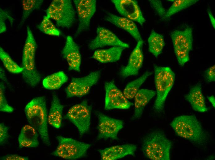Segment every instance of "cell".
Here are the masks:
<instances>
[{"mask_svg": "<svg viewBox=\"0 0 215 160\" xmlns=\"http://www.w3.org/2000/svg\"><path fill=\"white\" fill-rule=\"evenodd\" d=\"M100 74V70H96L84 77L72 78L65 90L66 97H82L87 94L91 88L97 83Z\"/></svg>", "mask_w": 215, "mask_h": 160, "instance_id": "obj_10", "label": "cell"}, {"mask_svg": "<svg viewBox=\"0 0 215 160\" xmlns=\"http://www.w3.org/2000/svg\"><path fill=\"white\" fill-rule=\"evenodd\" d=\"M78 19V25L74 38L89 29L91 20L96 10L95 0H74Z\"/></svg>", "mask_w": 215, "mask_h": 160, "instance_id": "obj_13", "label": "cell"}, {"mask_svg": "<svg viewBox=\"0 0 215 160\" xmlns=\"http://www.w3.org/2000/svg\"><path fill=\"white\" fill-rule=\"evenodd\" d=\"M104 19L130 34L137 42L143 40L137 25L134 22L123 17L106 11Z\"/></svg>", "mask_w": 215, "mask_h": 160, "instance_id": "obj_19", "label": "cell"}, {"mask_svg": "<svg viewBox=\"0 0 215 160\" xmlns=\"http://www.w3.org/2000/svg\"><path fill=\"white\" fill-rule=\"evenodd\" d=\"M9 20L11 26L13 24L14 19L11 16L9 13L2 9H0V33L2 34L6 31V27L5 21Z\"/></svg>", "mask_w": 215, "mask_h": 160, "instance_id": "obj_33", "label": "cell"}, {"mask_svg": "<svg viewBox=\"0 0 215 160\" xmlns=\"http://www.w3.org/2000/svg\"><path fill=\"white\" fill-rule=\"evenodd\" d=\"M198 0H175L167 11L163 19L168 18L175 14L196 4Z\"/></svg>", "mask_w": 215, "mask_h": 160, "instance_id": "obj_30", "label": "cell"}, {"mask_svg": "<svg viewBox=\"0 0 215 160\" xmlns=\"http://www.w3.org/2000/svg\"><path fill=\"white\" fill-rule=\"evenodd\" d=\"M171 142L164 133L155 131L148 134L142 143V150L146 157L152 160H170Z\"/></svg>", "mask_w": 215, "mask_h": 160, "instance_id": "obj_4", "label": "cell"}, {"mask_svg": "<svg viewBox=\"0 0 215 160\" xmlns=\"http://www.w3.org/2000/svg\"><path fill=\"white\" fill-rule=\"evenodd\" d=\"M125 48L119 46H113L107 49L95 50L92 56L93 58L101 63L113 62L120 59Z\"/></svg>", "mask_w": 215, "mask_h": 160, "instance_id": "obj_24", "label": "cell"}, {"mask_svg": "<svg viewBox=\"0 0 215 160\" xmlns=\"http://www.w3.org/2000/svg\"><path fill=\"white\" fill-rule=\"evenodd\" d=\"M154 80L156 88V99L154 105V110L162 112L169 93L175 79V74L170 67L154 65Z\"/></svg>", "mask_w": 215, "mask_h": 160, "instance_id": "obj_5", "label": "cell"}, {"mask_svg": "<svg viewBox=\"0 0 215 160\" xmlns=\"http://www.w3.org/2000/svg\"><path fill=\"white\" fill-rule=\"evenodd\" d=\"M170 125L177 136L195 144L203 145L207 141V134L195 115L178 116L173 119Z\"/></svg>", "mask_w": 215, "mask_h": 160, "instance_id": "obj_2", "label": "cell"}, {"mask_svg": "<svg viewBox=\"0 0 215 160\" xmlns=\"http://www.w3.org/2000/svg\"><path fill=\"white\" fill-rule=\"evenodd\" d=\"M147 41L149 51L157 58L162 52L165 45L163 36L152 30Z\"/></svg>", "mask_w": 215, "mask_h": 160, "instance_id": "obj_26", "label": "cell"}, {"mask_svg": "<svg viewBox=\"0 0 215 160\" xmlns=\"http://www.w3.org/2000/svg\"><path fill=\"white\" fill-rule=\"evenodd\" d=\"M5 87L3 82L0 83V111L11 113L14 109L8 104L5 95Z\"/></svg>", "mask_w": 215, "mask_h": 160, "instance_id": "obj_32", "label": "cell"}, {"mask_svg": "<svg viewBox=\"0 0 215 160\" xmlns=\"http://www.w3.org/2000/svg\"><path fill=\"white\" fill-rule=\"evenodd\" d=\"M37 130L30 125L23 127L18 138L19 147L34 148L39 145V134Z\"/></svg>", "mask_w": 215, "mask_h": 160, "instance_id": "obj_22", "label": "cell"}, {"mask_svg": "<svg viewBox=\"0 0 215 160\" xmlns=\"http://www.w3.org/2000/svg\"><path fill=\"white\" fill-rule=\"evenodd\" d=\"M118 12L125 17L142 26L146 20L137 1L135 0H112Z\"/></svg>", "mask_w": 215, "mask_h": 160, "instance_id": "obj_15", "label": "cell"}, {"mask_svg": "<svg viewBox=\"0 0 215 160\" xmlns=\"http://www.w3.org/2000/svg\"><path fill=\"white\" fill-rule=\"evenodd\" d=\"M43 0H23L22 1V14L18 28L22 27L31 13L35 10L38 9L42 4Z\"/></svg>", "mask_w": 215, "mask_h": 160, "instance_id": "obj_28", "label": "cell"}, {"mask_svg": "<svg viewBox=\"0 0 215 160\" xmlns=\"http://www.w3.org/2000/svg\"><path fill=\"white\" fill-rule=\"evenodd\" d=\"M58 145L51 153L53 156L68 160H74L86 156L91 145L61 135L57 136Z\"/></svg>", "mask_w": 215, "mask_h": 160, "instance_id": "obj_7", "label": "cell"}, {"mask_svg": "<svg viewBox=\"0 0 215 160\" xmlns=\"http://www.w3.org/2000/svg\"><path fill=\"white\" fill-rule=\"evenodd\" d=\"M9 128L3 123L0 124V143L2 145L9 138L8 131Z\"/></svg>", "mask_w": 215, "mask_h": 160, "instance_id": "obj_36", "label": "cell"}, {"mask_svg": "<svg viewBox=\"0 0 215 160\" xmlns=\"http://www.w3.org/2000/svg\"><path fill=\"white\" fill-rule=\"evenodd\" d=\"M0 78L3 82L7 83L8 80L5 72L3 69L1 67L0 68Z\"/></svg>", "mask_w": 215, "mask_h": 160, "instance_id": "obj_39", "label": "cell"}, {"mask_svg": "<svg viewBox=\"0 0 215 160\" xmlns=\"http://www.w3.org/2000/svg\"><path fill=\"white\" fill-rule=\"evenodd\" d=\"M0 58L4 67L11 73L19 74L22 73L23 68L15 62L10 55L1 46Z\"/></svg>", "mask_w": 215, "mask_h": 160, "instance_id": "obj_29", "label": "cell"}, {"mask_svg": "<svg viewBox=\"0 0 215 160\" xmlns=\"http://www.w3.org/2000/svg\"><path fill=\"white\" fill-rule=\"evenodd\" d=\"M152 74V72L147 71L138 78L129 82L123 92L126 98L128 100L134 98L140 87Z\"/></svg>", "mask_w": 215, "mask_h": 160, "instance_id": "obj_27", "label": "cell"}, {"mask_svg": "<svg viewBox=\"0 0 215 160\" xmlns=\"http://www.w3.org/2000/svg\"><path fill=\"white\" fill-rule=\"evenodd\" d=\"M155 95V91L153 90L147 89L139 90L134 98V110L133 119L141 117L146 106Z\"/></svg>", "mask_w": 215, "mask_h": 160, "instance_id": "obj_21", "label": "cell"}, {"mask_svg": "<svg viewBox=\"0 0 215 160\" xmlns=\"http://www.w3.org/2000/svg\"><path fill=\"white\" fill-rule=\"evenodd\" d=\"M26 29L27 37L23 51L22 67L23 70L22 76L27 84L34 87L39 83L42 77L36 64L37 44L29 26H27Z\"/></svg>", "mask_w": 215, "mask_h": 160, "instance_id": "obj_3", "label": "cell"}, {"mask_svg": "<svg viewBox=\"0 0 215 160\" xmlns=\"http://www.w3.org/2000/svg\"><path fill=\"white\" fill-rule=\"evenodd\" d=\"M137 146L133 144L117 145L98 150L101 160H116L128 155L135 156Z\"/></svg>", "mask_w": 215, "mask_h": 160, "instance_id": "obj_18", "label": "cell"}, {"mask_svg": "<svg viewBox=\"0 0 215 160\" xmlns=\"http://www.w3.org/2000/svg\"><path fill=\"white\" fill-rule=\"evenodd\" d=\"M61 54L68 64L69 71L80 72L82 57L80 48L72 36L67 37Z\"/></svg>", "mask_w": 215, "mask_h": 160, "instance_id": "obj_17", "label": "cell"}, {"mask_svg": "<svg viewBox=\"0 0 215 160\" xmlns=\"http://www.w3.org/2000/svg\"><path fill=\"white\" fill-rule=\"evenodd\" d=\"M64 107L61 103L57 95L53 94L48 114V124L55 128L59 129L61 126Z\"/></svg>", "mask_w": 215, "mask_h": 160, "instance_id": "obj_23", "label": "cell"}, {"mask_svg": "<svg viewBox=\"0 0 215 160\" xmlns=\"http://www.w3.org/2000/svg\"><path fill=\"white\" fill-rule=\"evenodd\" d=\"M96 32V36L88 44L89 48L91 50L107 46H119L125 48L129 47V45L122 41L108 29L99 26Z\"/></svg>", "mask_w": 215, "mask_h": 160, "instance_id": "obj_14", "label": "cell"}, {"mask_svg": "<svg viewBox=\"0 0 215 160\" xmlns=\"http://www.w3.org/2000/svg\"><path fill=\"white\" fill-rule=\"evenodd\" d=\"M68 79V77L65 72L60 71L45 77L42 81V85L46 89L58 90L67 82Z\"/></svg>", "mask_w": 215, "mask_h": 160, "instance_id": "obj_25", "label": "cell"}, {"mask_svg": "<svg viewBox=\"0 0 215 160\" xmlns=\"http://www.w3.org/2000/svg\"><path fill=\"white\" fill-rule=\"evenodd\" d=\"M207 13L209 17L211 24L213 27L215 28V19L210 9L209 8L207 9Z\"/></svg>", "mask_w": 215, "mask_h": 160, "instance_id": "obj_38", "label": "cell"}, {"mask_svg": "<svg viewBox=\"0 0 215 160\" xmlns=\"http://www.w3.org/2000/svg\"><path fill=\"white\" fill-rule=\"evenodd\" d=\"M204 77L207 82L210 83L215 81V66L213 65L204 72Z\"/></svg>", "mask_w": 215, "mask_h": 160, "instance_id": "obj_35", "label": "cell"}, {"mask_svg": "<svg viewBox=\"0 0 215 160\" xmlns=\"http://www.w3.org/2000/svg\"><path fill=\"white\" fill-rule=\"evenodd\" d=\"M98 119L97 139H118V134L124 126V122L110 117L99 111L96 112Z\"/></svg>", "mask_w": 215, "mask_h": 160, "instance_id": "obj_12", "label": "cell"}, {"mask_svg": "<svg viewBox=\"0 0 215 160\" xmlns=\"http://www.w3.org/2000/svg\"><path fill=\"white\" fill-rule=\"evenodd\" d=\"M37 28L42 33L50 35L59 36L61 34L60 31L57 28L50 19L45 15Z\"/></svg>", "mask_w": 215, "mask_h": 160, "instance_id": "obj_31", "label": "cell"}, {"mask_svg": "<svg viewBox=\"0 0 215 160\" xmlns=\"http://www.w3.org/2000/svg\"><path fill=\"white\" fill-rule=\"evenodd\" d=\"M143 40L139 41L131 53L126 66L120 69L119 74L123 78L137 75L144 61L142 47Z\"/></svg>", "mask_w": 215, "mask_h": 160, "instance_id": "obj_16", "label": "cell"}, {"mask_svg": "<svg viewBox=\"0 0 215 160\" xmlns=\"http://www.w3.org/2000/svg\"><path fill=\"white\" fill-rule=\"evenodd\" d=\"M92 106L84 99L71 106L64 116L77 128L80 137L89 132L91 125Z\"/></svg>", "mask_w": 215, "mask_h": 160, "instance_id": "obj_9", "label": "cell"}, {"mask_svg": "<svg viewBox=\"0 0 215 160\" xmlns=\"http://www.w3.org/2000/svg\"><path fill=\"white\" fill-rule=\"evenodd\" d=\"M2 160H28L29 158L17 154H7L0 158Z\"/></svg>", "mask_w": 215, "mask_h": 160, "instance_id": "obj_37", "label": "cell"}, {"mask_svg": "<svg viewBox=\"0 0 215 160\" xmlns=\"http://www.w3.org/2000/svg\"><path fill=\"white\" fill-rule=\"evenodd\" d=\"M208 99L213 107L215 106V98L213 95L208 96Z\"/></svg>", "mask_w": 215, "mask_h": 160, "instance_id": "obj_40", "label": "cell"}, {"mask_svg": "<svg viewBox=\"0 0 215 160\" xmlns=\"http://www.w3.org/2000/svg\"><path fill=\"white\" fill-rule=\"evenodd\" d=\"M149 2L154 12L160 18L163 19L167 11L163 6L161 1L149 0Z\"/></svg>", "mask_w": 215, "mask_h": 160, "instance_id": "obj_34", "label": "cell"}, {"mask_svg": "<svg viewBox=\"0 0 215 160\" xmlns=\"http://www.w3.org/2000/svg\"><path fill=\"white\" fill-rule=\"evenodd\" d=\"M46 16L62 28L69 29L75 20V12L71 0H54L46 10Z\"/></svg>", "mask_w": 215, "mask_h": 160, "instance_id": "obj_6", "label": "cell"}, {"mask_svg": "<svg viewBox=\"0 0 215 160\" xmlns=\"http://www.w3.org/2000/svg\"><path fill=\"white\" fill-rule=\"evenodd\" d=\"M170 36L178 63L183 66L189 60V52L192 49V29L188 27L183 30H175Z\"/></svg>", "mask_w": 215, "mask_h": 160, "instance_id": "obj_8", "label": "cell"}, {"mask_svg": "<svg viewBox=\"0 0 215 160\" xmlns=\"http://www.w3.org/2000/svg\"><path fill=\"white\" fill-rule=\"evenodd\" d=\"M185 98L195 111L200 112L207 111L208 109L206 105L201 84L197 83L191 87L188 93L185 96Z\"/></svg>", "mask_w": 215, "mask_h": 160, "instance_id": "obj_20", "label": "cell"}, {"mask_svg": "<svg viewBox=\"0 0 215 160\" xmlns=\"http://www.w3.org/2000/svg\"><path fill=\"white\" fill-rule=\"evenodd\" d=\"M24 112L29 125L37 130L43 142L50 146L45 96H40L33 98L26 106Z\"/></svg>", "mask_w": 215, "mask_h": 160, "instance_id": "obj_1", "label": "cell"}, {"mask_svg": "<svg viewBox=\"0 0 215 160\" xmlns=\"http://www.w3.org/2000/svg\"><path fill=\"white\" fill-rule=\"evenodd\" d=\"M104 89L105 94L104 108L105 110L128 109L133 105L116 86L114 80L106 82Z\"/></svg>", "mask_w": 215, "mask_h": 160, "instance_id": "obj_11", "label": "cell"}]
</instances>
